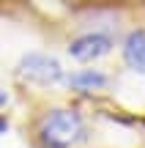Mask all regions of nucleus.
<instances>
[{"instance_id": "f257e3e1", "label": "nucleus", "mask_w": 145, "mask_h": 148, "mask_svg": "<svg viewBox=\"0 0 145 148\" xmlns=\"http://www.w3.org/2000/svg\"><path fill=\"white\" fill-rule=\"evenodd\" d=\"M38 134L47 148H71L85 137V123L71 110H52L41 121Z\"/></svg>"}, {"instance_id": "f03ea898", "label": "nucleus", "mask_w": 145, "mask_h": 148, "mask_svg": "<svg viewBox=\"0 0 145 148\" xmlns=\"http://www.w3.org/2000/svg\"><path fill=\"white\" fill-rule=\"evenodd\" d=\"M19 74L38 85H58L66 79L60 60L52 58V55H44V52H27L19 60Z\"/></svg>"}, {"instance_id": "7ed1b4c3", "label": "nucleus", "mask_w": 145, "mask_h": 148, "mask_svg": "<svg viewBox=\"0 0 145 148\" xmlns=\"http://www.w3.org/2000/svg\"><path fill=\"white\" fill-rule=\"evenodd\" d=\"M110 49H112L110 36H104V33H88V36H80V38L71 41L69 55L77 58V60H96V58H104Z\"/></svg>"}, {"instance_id": "20e7f679", "label": "nucleus", "mask_w": 145, "mask_h": 148, "mask_svg": "<svg viewBox=\"0 0 145 148\" xmlns=\"http://www.w3.org/2000/svg\"><path fill=\"white\" fill-rule=\"evenodd\" d=\"M123 60H126L134 71H142V74H145V30H134L129 38H126Z\"/></svg>"}, {"instance_id": "39448f33", "label": "nucleus", "mask_w": 145, "mask_h": 148, "mask_svg": "<svg viewBox=\"0 0 145 148\" xmlns=\"http://www.w3.org/2000/svg\"><path fill=\"white\" fill-rule=\"evenodd\" d=\"M69 85L77 88V90H99V88L107 85V74H101L96 69H82V71L69 77Z\"/></svg>"}, {"instance_id": "423d86ee", "label": "nucleus", "mask_w": 145, "mask_h": 148, "mask_svg": "<svg viewBox=\"0 0 145 148\" xmlns=\"http://www.w3.org/2000/svg\"><path fill=\"white\" fill-rule=\"evenodd\" d=\"M5 129H8V121H5V118L0 115V134H5Z\"/></svg>"}, {"instance_id": "0eeeda50", "label": "nucleus", "mask_w": 145, "mask_h": 148, "mask_svg": "<svg viewBox=\"0 0 145 148\" xmlns=\"http://www.w3.org/2000/svg\"><path fill=\"white\" fill-rule=\"evenodd\" d=\"M5 101H8V96H5V93H3V90H0V107H3V104H5Z\"/></svg>"}]
</instances>
